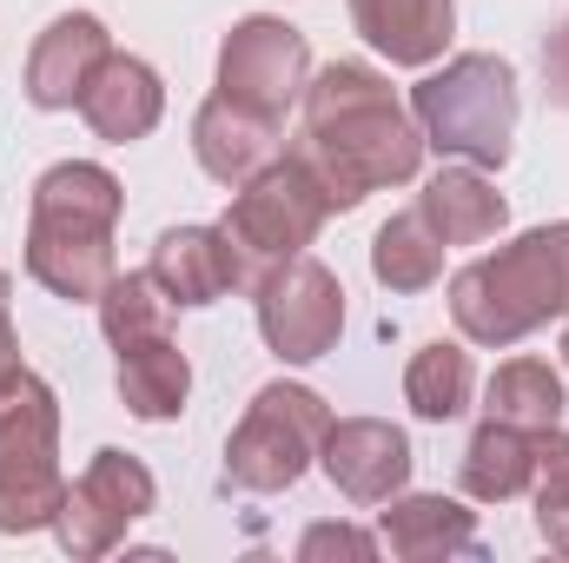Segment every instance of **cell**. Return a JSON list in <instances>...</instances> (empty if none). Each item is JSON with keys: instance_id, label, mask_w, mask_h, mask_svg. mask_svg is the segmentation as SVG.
I'll return each instance as SVG.
<instances>
[{"instance_id": "d4e9b609", "label": "cell", "mask_w": 569, "mask_h": 563, "mask_svg": "<svg viewBox=\"0 0 569 563\" xmlns=\"http://www.w3.org/2000/svg\"><path fill=\"white\" fill-rule=\"evenodd\" d=\"M537 537L569 557V431H537Z\"/></svg>"}, {"instance_id": "7c38bea8", "label": "cell", "mask_w": 569, "mask_h": 563, "mask_svg": "<svg viewBox=\"0 0 569 563\" xmlns=\"http://www.w3.org/2000/svg\"><path fill=\"white\" fill-rule=\"evenodd\" d=\"M107 53H113V33H107L93 13H60V20L33 40V53H27V100H33L40 113L80 107V93L93 87V73L107 67Z\"/></svg>"}, {"instance_id": "cb8c5ba5", "label": "cell", "mask_w": 569, "mask_h": 563, "mask_svg": "<svg viewBox=\"0 0 569 563\" xmlns=\"http://www.w3.org/2000/svg\"><path fill=\"white\" fill-rule=\"evenodd\" d=\"M93 305H100V332H107L113 352L133 345V338H152V332H172V298L159 292L152 273H113Z\"/></svg>"}, {"instance_id": "ffe728a7", "label": "cell", "mask_w": 569, "mask_h": 563, "mask_svg": "<svg viewBox=\"0 0 569 563\" xmlns=\"http://www.w3.org/2000/svg\"><path fill=\"white\" fill-rule=\"evenodd\" d=\"M457 477H463V491H470L477 504H510V497H523V491L537 484V431L483 418L477 437H470V451H463V464H457Z\"/></svg>"}, {"instance_id": "44dd1931", "label": "cell", "mask_w": 569, "mask_h": 563, "mask_svg": "<svg viewBox=\"0 0 569 563\" xmlns=\"http://www.w3.org/2000/svg\"><path fill=\"white\" fill-rule=\"evenodd\" d=\"M470 398H477V365H470V352L463 345H418V358L405 365V405L418 412L425 424H450L470 412Z\"/></svg>"}, {"instance_id": "9c48e42d", "label": "cell", "mask_w": 569, "mask_h": 563, "mask_svg": "<svg viewBox=\"0 0 569 563\" xmlns=\"http://www.w3.org/2000/svg\"><path fill=\"white\" fill-rule=\"evenodd\" d=\"M152 504H159L152 471H146L133 451L107 444V451H93V464L67 484V504H60V517H53V537H60L67 557H107V551L127 544V531L140 524Z\"/></svg>"}, {"instance_id": "5b68a950", "label": "cell", "mask_w": 569, "mask_h": 563, "mask_svg": "<svg viewBox=\"0 0 569 563\" xmlns=\"http://www.w3.org/2000/svg\"><path fill=\"white\" fill-rule=\"evenodd\" d=\"M411 113L425 146L470 166H503L517 146V67L497 53H457L411 87Z\"/></svg>"}, {"instance_id": "2e32d148", "label": "cell", "mask_w": 569, "mask_h": 563, "mask_svg": "<svg viewBox=\"0 0 569 563\" xmlns=\"http://www.w3.org/2000/svg\"><path fill=\"white\" fill-rule=\"evenodd\" d=\"M351 27L391 67H430L457 33V0H351Z\"/></svg>"}, {"instance_id": "4316f807", "label": "cell", "mask_w": 569, "mask_h": 563, "mask_svg": "<svg viewBox=\"0 0 569 563\" xmlns=\"http://www.w3.org/2000/svg\"><path fill=\"white\" fill-rule=\"evenodd\" d=\"M543 100L569 113V13L550 27V40H543Z\"/></svg>"}, {"instance_id": "ac0fdd59", "label": "cell", "mask_w": 569, "mask_h": 563, "mask_svg": "<svg viewBox=\"0 0 569 563\" xmlns=\"http://www.w3.org/2000/svg\"><path fill=\"white\" fill-rule=\"evenodd\" d=\"M192 152H199V166H206L219 186H246L259 166L279 159V127L212 93V100L192 113Z\"/></svg>"}, {"instance_id": "52a82bcc", "label": "cell", "mask_w": 569, "mask_h": 563, "mask_svg": "<svg viewBox=\"0 0 569 563\" xmlns=\"http://www.w3.org/2000/svg\"><path fill=\"white\" fill-rule=\"evenodd\" d=\"M325 431H331V405L311 392V385H266L239 431L226 437V484L232 491H252V497H272V491H291L311 457L325 451Z\"/></svg>"}, {"instance_id": "6da1fadb", "label": "cell", "mask_w": 569, "mask_h": 563, "mask_svg": "<svg viewBox=\"0 0 569 563\" xmlns=\"http://www.w3.org/2000/svg\"><path fill=\"white\" fill-rule=\"evenodd\" d=\"M311 179L325 186L331 213L365 206L385 186L418 179L425 166V127L391 93V80L365 60H331L305 80V127L291 146Z\"/></svg>"}, {"instance_id": "d6986e66", "label": "cell", "mask_w": 569, "mask_h": 563, "mask_svg": "<svg viewBox=\"0 0 569 563\" xmlns=\"http://www.w3.org/2000/svg\"><path fill=\"white\" fill-rule=\"evenodd\" d=\"M120 358V405L146 424H166L186 412V392H192V365L179 352L172 332H152V338H133L113 352Z\"/></svg>"}, {"instance_id": "7402d4cb", "label": "cell", "mask_w": 569, "mask_h": 563, "mask_svg": "<svg viewBox=\"0 0 569 563\" xmlns=\"http://www.w3.org/2000/svg\"><path fill=\"white\" fill-rule=\"evenodd\" d=\"M483 418L517 424V431H557L563 424V378L543 358H510L483 385Z\"/></svg>"}, {"instance_id": "ba28073f", "label": "cell", "mask_w": 569, "mask_h": 563, "mask_svg": "<svg viewBox=\"0 0 569 563\" xmlns=\"http://www.w3.org/2000/svg\"><path fill=\"white\" fill-rule=\"evenodd\" d=\"M305 80H311V40L279 13H246L219 47V100L272 127H284V113L305 100Z\"/></svg>"}, {"instance_id": "3957f363", "label": "cell", "mask_w": 569, "mask_h": 563, "mask_svg": "<svg viewBox=\"0 0 569 563\" xmlns=\"http://www.w3.org/2000/svg\"><path fill=\"white\" fill-rule=\"evenodd\" d=\"M450 318L470 345H523L550 318H569V219L537 226L450 279Z\"/></svg>"}, {"instance_id": "484cf974", "label": "cell", "mask_w": 569, "mask_h": 563, "mask_svg": "<svg viewBox=\"0 0 569 563\" xmlns=\"http://www.w3.org/2000/svg\"><path fill=\"white\" fill-rule=\"evenodd\" d=\"M385 551V537H371V531H351V524H311L305 537H298V557L318 563V557H378Z\"/></svg>"}, {"instance_id": "4fadbf2b", "label": "cell", "mask_w": 569, "mask_h": 563, "mask_svg": "<svg viewBox=\"0 0 569 563\" xmlns=\"http://www.w3.org/2000/svg\"><path fill=\"white\" fill-rule=\"evenodd\" d=\"M146 273L159 279V292L172 305H219L232 285H246L226 226H172V233H159Z\"/></svg>"}, {"instance_id": "603a6c76", "label": "cell", "mask_w": 569, "mask_h": 563, "mask_svg": "<svg viewBox=\"0 0 569 563\" xmlns=\"http://www.w3.org/2000/svg\"><path fill=\"white\" fill-rule=\"evenodd\" d=\"M443 239L430 233V219L411 206V213H391L385 226H378V239H371V273L378 285H391V292H430L437 273H443Z\"/></svg>"}, {"instance_id": "83f0119b", "label": "cell", "mask_w": 569, "mask_h": 563, "mask_svg": "<svg viewBox=\"0 0 569 563\" xmlns=\"http://www.w3.org/2000/svg\"><path fill=\"white\" fill-rule=\"evenodd\" d=\"M7 298H13V279L0 273V378H7V372H20V332H13V312H7Z\"/></svg>"}, {"instance_id": "277c9868", "label": "cell", "mask_w": 569, "mask_h": 563, "mask_svg": "<svg viewBox=\"0 0 569 563\" xmlns=\"http://www.w3.org/2000/svg\"><path fill=\"white\" fill-rule=\"evenodd\" d=\"M67 504V471H60V398L40 372H7L0 378V537L53 531Z\"/></svg>"}, {"instance_id": "e0dca14e", "label": "cell", "mask_w": 569, "mask_h": 563, "mask_svg": "<svg viewBox=\"0 0 569 563\" xmlns=\"http://www.w3.org/2000/svg\"><path fill=\"white\" fill-rule=\"evenodd\" d=\"M418 213L430 219V233H437L443 246H483V239H497V233L510 226V199H503V192L483 179V166H470V159L430 172Z\"/></svg>"}, {"instance_id": "8992f818", "label": "cell", "mask_w": 569, "mask_h": 563, "mask_svg": "<svg viewBox=\"0 0 569 563\" xmlns=\"http://www.w3.org/2000/svg\"><path fill=\"white\" fill-rule=\"evenodd\" d=\"M331 219V199H325V186L311 179V166L298 159V152H284L272 166H259L246 186H232V206H226V239H232V253H239V279L259 285L272 266L284 259H298L311 239H318V226Z\"/></svg>"}, {"instance_id": "f1b7e54d", "label": "cell", "mask_w": 569, "mask_h": 563, "mask_svg": "<svg viewBox=\"0 0 569 563\" xmlns=\"http://www.w3.org/2000/svg\"><path fill=\"white\" fill-rule=\"evenodd\" d=\"M563 365H569V325H563Z\"/></svg>"}, {"instance_id": "9a60e30c", "label": "cell", "mask_w": 569, "mask_h": 563, "mask_svg": "<svg viewBox=\"0 0 569 563\" xmlns=\"http://www.w3.org/2000/svg\"><path fill=\"white\" fill-rule=\"evenodd\" d=\"M166 113V87L140 53H107V67L93 73V87L80 93V120L107 146H133L159 127Z\"/></svg>"}, {"instance_id": "5bb4252c", "label": "cell", "mask_w": 569, "mask_h": 563, "mask_svg": "<svg viewBox=\"0 0 569 563\" xmlns=\"http://www.w3.org/2000/svg\"><path fill=\"white\" fill-rule=\"evenodd\" d=\"M385 551L405 563H443V557H483L477 544V511H463L443 491H418V497H391V511L378 517Z\"/></svg>"}, {"instance_id": "30bf717a", "label": "cell", "mask_w": 569, "mask_h": 563, "mask_svg": "<svg viewBox=\"0 0 569 563\" xmlns=\"http://www.w3.org/2000/svg\"><path fill=\"white\" fill-rule=\"evenodd\" d=\"M252 305H259V332H266L272 358H284V365L325 358L338 345V332H345V285L311 253L272 266L266 279L252 285Z\"/></svg>"}, {"instance_id": "7a4b0ae2", "label": "cell", "mask_w": 569, "mask_h": 563, "mask_svg": "<svg viewBox=\"0 0 569 563\" xmlns=\"http://www.w3.org/2000/svg\"><path fill=\"white\" fill-rule=\"evenodd\" d=\"M120 179L93 159H60L33 179L27 206V279L47 285L67 305H93L113 266V226H120Z\"/></svg>"}, {"instance_id": "8fae6325", "label": "cell", "mask_w": 569, "mask_h": 563, "mask_svg": "<svg viewBox=\"0 0 569 563\" xmlns=\"http://www.w3.org/2000/svg\"><path fill=\"white\" fill-rule=\"evenodd\" d=\"M325 477L351 497V504H391L411 484V437L385 418H331L325 451H318Z\"/></svg>"}]
</instances>
